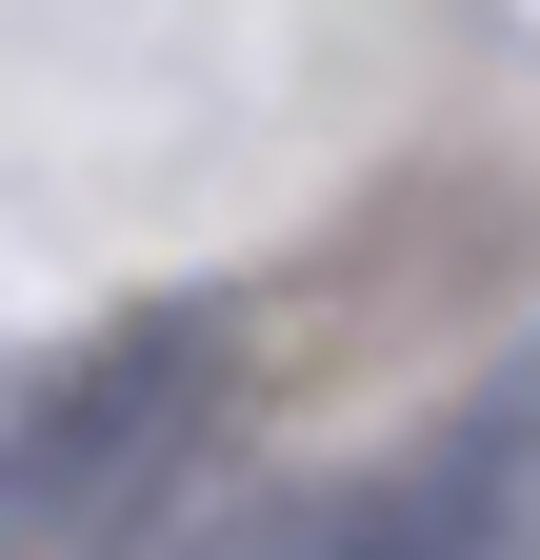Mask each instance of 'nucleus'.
<instances>
[{"label": "nucleus", "instance_id": "nucleus-1", "mask_svg": "<svg viewBox=\"0 0 540 560\" xmlns=\"http://www.w3.org/2000/svg\"><path fill=\"white\" fill-rule=\"evenodd\" d=\"M200 381H221V340H200V320L21 381V400H0V560H120L141 501L180 480V441H200Z\"/></svg>", "mask_w": 540, "mask_h": 560}, {"label": "nucleus", "instance_id": "nucleus-2", "mask_svg": "<svg viewBox=\"0 0 540 560\" xmlns=\"http://www.w3.org/2000/svg\"><path fill=\"white\" fill-rule=\"evenodd\" d=\"M180 560H361V501H281V521H221V540H180Z\"/></svg>", "mask_w": 540, "mask_h": 560}]
</instances>
